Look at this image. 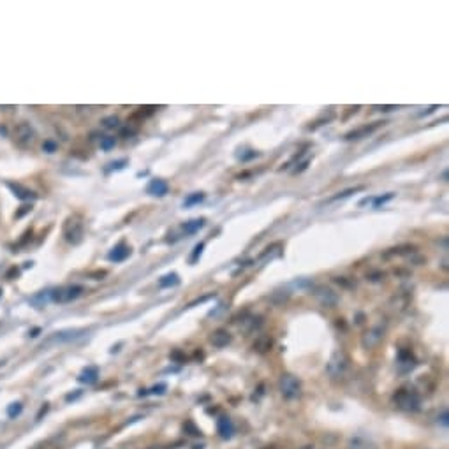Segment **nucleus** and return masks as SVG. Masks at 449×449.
Listing matches in <instances>:
<instances>
[{"label": "nucleus", "mask_w": 449, "mask_h": 449, "mask_svg": "<svg viewBox=\"0 0 449 449\" xmlns=\"http://www.w3.org/2000/svg\"><path fill=\"white\" fill-rule=\"evenodd\" d=\"M0 296H2V289H0Z\"/></svg>", "instance_id": "72a5a7b5"}, {"label": "nucleus", "mask_w": 449, "mask_h": 449, "mask_svg": "<svg viewBox=\"0 0 449 449\" xmlns=\"http://www.w3.org/2000/svg\"><path fill=\"white\" fill-rule=\"evenodd\" d=\"M127 164V159H122V161H116V162H111L108 171H118V169H124V166Z\"/></svg>", "instance_id": "cd10ccee"}, {"label": "nucleus", "mask_w": 449, "mask_h": 449, "mask_svg": "<svg viewBox=\"0 0 449 449\" xmlns=\"http://www.w3.org/2000/svg\"><path fill=\"white\" fill-rule=\"evenodd\" d=\"M83 292V287L81 286H69V287H62V289H56V291H51V300L58 301V303H67V301L76 300L78 296H81Z\"/></svg>", "instance_id": "39448f33"}, {"label": "nucleus", "mask_w": 449, "mask_h": 449, "mask_svg": "<svg viewBox=\"0 0 449 449\" xmlns=\"http://www.w3.org/2000/svg\"><path fill=\"white\" fill-rule=\"evenodd\" d=\"M382 329L380 328H372V329H368L365 335H363V338H361V343H363V347L365 349H374L377 343L382 340Z\"/></svg>", "instance_id": "6e6552de"}, {"label": "nucleus", "mask_w": 449, "mask_h": 449, "mask_svg": "<svg viewBox=\"0 0 449 449\" xmlns=\"http://www.w3.org/2000/svg\"><path fill=\"white\" fill-rule=\"evenodd\" d=\"M210 340H212V343L215 347H226L227 343L231 342V335L227 333L226 329H217V331L212 335Z\"/></svg>", "instance_id": "ddd939ff"}, {"label": "nucleus", "mask_w": 449, "mask_h": 449, "mask_svg": "<svg viewBox=\"0 0 449 449\" xmlns=\"http://www.w3.org/2000/svg\"><path fill=\"white\" fill-rule=\"evenodd\" d=\"M164 391H166V384H159V386H155V388L152 389L153 395H162Z\"/></svg>", "instance_id": "c756f323"}, {"label": "nucleus", "mask_w": 449, "mask_h": 449, "mask_svg": "<svg viewBox=\"0 0 449 449\" xmlns=\"http://www.w3.org/2000/svg\"><path fill=\"white\" fill-rule=\"evenodd\" d=\"M178 284H180L178 273H167L159 280V286L161 287H173V286H178Z\"/></svg>", "instance_id": "6ab92c4d"}, {"label": "nucleus", "mask_w": 449, "mask_h": 449, "mask_svg": "<svg viewBox=\"0 0 449 449\" xmlns=\"http://www.w3.org/2000/svg\"><path fill=\"white\" fill-rule=\"evenodd\" d=\"M203 227H204V218H194V220H189V222L183 224V231L187 234H194V233H198Z\"/></svg>", "instance_id": "f3484780"}, {"label": "nucleus", "mask_w": 449, "mask_h": 449, "mask_svg": "<svg viewBox=\"0 0 449 449\" xmlns=\"http://www.w3.org/2000/svg\"><path fill=\"white\" fill-rule=\"evenodd\" d=\"M21 411H23V405H21V403H11L9 409H7V416L16 417L18 414H21Z\"/></svg>", "instance_id": "a878e982"}, {"label": "nucleus", "mask_w": 449, "mask_h": 449, "mask_svg": "<svg viewBox=\"0 0 449 449\" xmlns=\"http://www.w3.org/2000/svg\"><path fill=\"white\" fill-rule=\"evenodd\" d=\"M99 377V370L95 368V366H88V368H85L83 372H81V375H79V382H85V384H93L95 380H97Z\"/></svg>", "instance_id": "2eb2a0df"}, {"label": "nucleus", "mask_w": 449, "mask_h": 449, "mask_svg": "<svg viewBox=\"0 0 449 449\" xmlns=\"http://www.w3.org/2000/svg\"><path fill=\"white\" fill-rule=\"evenodd\" d=\"M384 125V122H375V124L372 125H363V127H359V129L356 130H351L347 136H345V139L347 141H352V139H361V138H368L370 134H374L375 130L380 129Z\"/></svg>", "instance_id": "0eeeda50"}, {"label": "nucleus", "mask_w": 449, "mask_h": 449, "mask_svg": "<svg viewBox=\"0 0 449 449\" xmlns=\"http://www.w3.org/2000/svg\"><path fill=\"white\" fill-rule=\"evenodd\" d=\"M129 255H130V247L127 245L125 241H120V243L108 254V259L111 261V263H122V261H125Z\"/></svg>", "instance_id": "1a4fd4ad"}, {"label": "nucleus", "mask_w": 449, "mask_h": 449, "mask_svg": "<svg viewBox=\"0 0 449 449\" xmlns=\"http://www.w3.org/2000/svg\"><path fill=\"white\" fill-rule=\"evenodd\" d=\"M440 421H442V425H444V426L448 425V412H444V414H442V417H440Z\"/></svg>", "instance_id": "2f4dec72"}, {"label": "nucleus", "mask_w": 449, "mask_h": 449, "mask_svg": "<svg viewBox=\"0 0 449 449\" xmlns=\"http://www.w3.org/2000/svg\"><path fill=\"white\" fill-rule=\"evenodd\" d=\"M269 347H271V340H269V338H259V340L254 343V349H257V351H261V352L268 351Z\"/></svg>", "instance_id": "5701e85b"}, {"label": "nucleus", "mask_w": 449, "mask_h": 449, "mask_svg": "<svg viewBox=\"0 0 449 449\" xmlns=\"http://www.w3.org/2000/svg\"><path fill=\"white\" fill-rule=\"evenodd\" d=\"M382 111H391V109H396V106H384V108H380Z\"/></svg>", "instance_id": "473e14b6"}, {"label": "nucleus", "mask_w": 449, "mask_h": 449, "mask_svg": "<svg viewBox=\"0 0 449 449\" xmlns=\"http://www.w3.org/2000/svg\"><path fill=\"white\" fill-rule=\"evenodd\" d=\"M203 250H204V243H198V245L194 247V250H192V255H190V263L194 264L199 261V257L203 255Z\"/></svg>", "instance_id": "4be33fe9"}, {"label": "nucleus", "mask_w": 449, "mask_h": 449, "mask_svg": "<svg viewBox=\"0 0 449 449\" xmlns=\"http://www.w3.org/2000/svg\"><path fill=\"white\" fill-rule=\"evenodd\" d=\"M349 370V358L343 351H337L328 363V374L333 379H342Z\"/></svg>", "instance_id": "f03ea898"}, {"label": "nucleus", "mask_w": 449, "mask_h": 449, "mask_svg": "<svg viewBox=\"0 0 449 449\" xmlns=\"http://www.w3.org/2000/svg\"><path fill=\"white\" fill-rule=\"evenodd\" d=\"M34 138H36V132L28 124H19L16 125L14 129V141L19 144V146H28L32 144Z\"/></svg>", "instance_id": "423d86ee"}, {"label": "nucleus", "mask_w": 449, "mask_h": 449, "mask_svg": "<svg viewBox=\"0 0 449 449\" xmlns=\"http://www.w3.org/2000/svg\"><path fill=\"white\" fill-rule=\"evenodd\" d=\"M278 386H280V393H282V396L286 400H294L298 398L301 395V384L300 380L294 377V375L291 374H286L280 377V382H278Z\"/></svg>", "instance_id": "20e7f679"}, {"label": "nucleus", "mask_w": 449, "mask_h": 449, "mask_svg": "<svg viewBox=\"0 0 449 449\" xmlns=\"http://www.w3.org/2000/svg\"><path fill=\"white\" fill-rule=\"evenodd\" d=\"M363 187H354V189H347L343 190V192H338L337 196H333L331 198V201H338V199H345V198H349L351 194H354V192H358V190H361Z\"/></svg>", "instance_id": "b1692460"}, {"label": "nucleus", "mask_w": 449, "mask_h": 449, "mask_svg": "<svg viewBox=\"0 0 449 449\" xmlns=\"http://www.w3.org/2000/svg\"><path fill=\"white\" fill-rule=\"evenodd\" d=\"M104 127H108V129H113V127H118V118L116 116H108V118H104Z\"/></svg>", "instance_id": "c85d7f7f"}, {"label": "nucleus", "mask_w": 449, "mask_h": 449, "mask_svg": "<svg viewBox=\"0 0 449 449\" xmlns=\"http://www.w3.org/2000/svg\"><path fill=\"white\" fill-rule=\"evenodd\" d=\"M7 187H9V189L14 192V196H16L18 199H21V201L36 199V198H37V194H36V192H32V190L27 189V187H23V185H19V183H13V181H9V183H7Z\"/></svg>", "instance_id": "9b49d317"}, {"label": "nucleus", "mask_w": 449, "mask_h": 449, "mask_svg": "<svg viewBox=\"0 0 449 449\" xmlns=\"http://www.w3.org/2000/svg\"><path fill=\"white\" fill-rule=\"evenodd\" d=\"M314 294H315V298H317V300L326 306H333L335 303H337V296H335V292L329 291V289H324V287H319L317 292H314Z\"/></svg>", "instance_id": "f8f14e48"}, {"label": "nucleus", "mask_w": 449, "mask_h": 449, "mask_svg": "<svg viewBox=\"0 0 449 449\" xmlns=\"http://www.w3.org/2000/svg\"><path fill=\"white\" fill-rule=\"evenodd\" d=\"M347 449H377V448H375V444L370 442V440L363 439V437H354V439H351V442H349Z\"/></svg>", "instance_id": "dca6fc26"}, {"label": "nucleus", "mask_w": 449, "mask_h": 449, "mask_svg": "<svg viewBox=\"0 0 449 449\" xmlns=\"http://www.w3.org/2000/svg\"><path fill=\"white\" fill-rule=\"evenodd\" d=\"M116 144V139L113 138V136H106V138L101 139V148L104 150V152H109L111 148H115Z\"/></svg>", "instance_id": "412c9836"}, {"label": "nucleus", "mask_w": 449, "mask_h": 449, "mask_svg": "<svg viewBox=\"0 0 449 449\" xmlns=\"http://www.w3.org/2000/svg\"><path fill=\"white\" fill-rule=\"evenodd\" d=\"M204 201V194L203 192H194V194H189L183 199V208H190V206H194V204H199Z\"/></svg>", "instance_id": "a211bd4d"}, {"label": "nucleus", "mask_w": 449, "mask_h": 449, "mask_svg": "<svg viewBox=\"0 0 449 449\" xmlns=\"http://www.w3.org/2000/svg\"><path fill=\"white\" fill-rule=\"evenodd\" d=\"M150 449H153V448H150Z\"/></svg>", "instance_id": "f704fd0d"}, {"label": "nucleus", "mask_w": 449, "mask_h": 449, "mask_svg": "<svg viewBox=\"0 0 449 449\" xmlns=\"http://www.w3.org/2000/svg\"><path fill=\"white\" fill-rule=\"evenodd\" d=\"M85 229H83V222L79 220L78 217H69L64 224V236L65 240L72 243V245H78L79 241L83 240Z\"/></svg>", "instance_id": "7ed1b4c3"}, {"label": "nucleus", "mask_w": 449, "mask_h": 449, "mask_svg": "<svg viewBox=\"0 0 449 449\" xmlns=\"http://www.w3.org/2000/svg\"><path fill=\"white\" fill-rule=\"evenodd\" d=\"M308 162H310V161H305V162H303V164H300L301 167H298V169H296V173L305 171V169H306V166H308Z\"/></svg>", "instance_id": "7c9ffc66"}, {"label": "nucleus", "mask_w": 449, "mask_h": 449, "mask_svg": "<svg viewBox=\"0 0 449 449\" xmlns=\"http://www.w3.org/2000/svg\"><path fill=\"white\" fill-rule=\"evenodd\" d=\"M78 333H81V331H78V329H69V331H60V333H55V337L51 338V340H55V342H64V340H72V338L79 337Z\"/></svg>", "instance_id": "aec40b11"}, {"label": "nucleus", "mask_w": 449, "mask_h": 449, "mask_svg": "<svg viewBox=\"0 0 449 449\" xmlns=\"http://www.w3.org/2000/svg\"><path fill=\"white\" fill-rule=\"evenodd\" d=\"M167 190H169V185H167L164 180H159V178H153L148 183V187H146V192H148L150 196H157V198L166 196Z\"/></svg>", "instance_id": "9d476101"}, {"label": "nucleus", "mask_w": 449, "mask_h": 449, "mask_svg": "<svg viewBox=\"0 0 449 449\" xmlns=\"http://www.w3.org/2000/svg\"><path fill=\"white\" fill-rule=\"evenodd\" d=\"M396 407L402 409V411L407 412H414L419 409L421 405V400H419V395L416 391H411V389H398L393 396Z\"/></svg>", "instance_id": "f257e3e1"}, {"label": "nucleus", "mask_w": 449, "mask_h": 449, "mask_svg": "<svg viewBox=\"0 0 449 449\" xmlns=\"http://www.w3.org/2000/svg\"><path fill=\"white\" fill-rule=\"evenodd\" d=\"M393 198H395L393 192H388L386 196H379V198H375V199H374V208H379L380 204L388 203V201H391Z\"/></svg>", "instance_id": "393cba45"}, {"label": "nucleus", "mask_w": 449, "mask_h": 449, "mask_svg": "<svg viewBox=\"0 0 449 449\" xmlns=\"http://www.w3.org/2000/svg\"><path fill=\"white\" fill-rule=\"evenodd\" d=\"M56 148H58V144H56L55 141H51V139H46V141H44V144H42V150H44V152H48V153L56 152Z\"/></svg>", "instance_id": "bb28decb"}, {"label": "nucleus", "mask_w": 449, "mask_h": 449, "mask_svg": "<svg viewBox=\"0 0 449 449\" xmlns=\"http://www.w3.org/2000/svg\"><path fill=\"white\" fill-rule=\"evenodd\" d=\"M217 428H218V433H220L224 439L231 437L233 431H234V426H233V421L229 419V417H220L218 423H217Z\"/></svg>", "instance_id": "4468645a"}]
</instances>
